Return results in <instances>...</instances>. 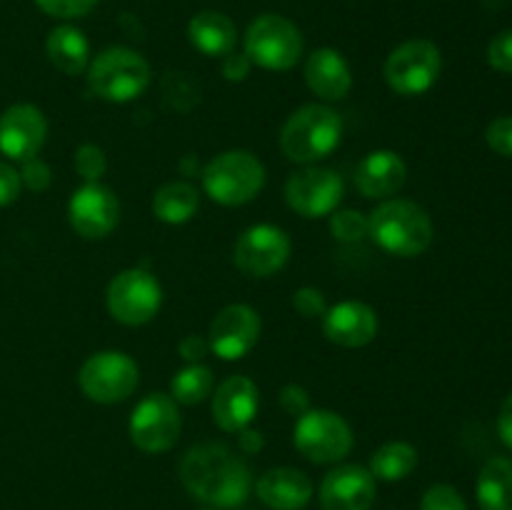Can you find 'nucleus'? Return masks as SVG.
Wrapping results in <instances>:
<instances>
[{"label": "nucleus", "instance_id": "f257e3e1", "mask_svg": "<svg viewBox=\"0 0 512 510\" xmlns=\"http://www.w3.org/2000/svg\"><path fill=\"white\" fill-rule=\"evenodd\" d=\"M178 475L195 500L213 508H238L253 490L245 460L223 443L193 445L180 458Z\"/></svg>", "mask_w": 512, "mask_h": 510}, {"label": "nucleus", "instance_id": "f03ea898", "mask_svg": "<svg viewBox=\"0 0 512 510\" xmlns=\"http://www.w3.org/2000/svg\"><path fill=\"white\" fill-rule=\"evenodd\" d=\"M368 235L385 253L415 258L433 243V220L413 200H385L368 215Z\"/></svg>", "mask_w": 512, "mask_h": 510}, {"label": "nucleus", "instance_id": "7ed1b4c3", "mask_svg": "<svg viewBox=\"0 0 512 510\" xmlns=\"http://www.w3.org/2000/svg\"><path fill=\"white\" fill-rule=\"evenodd\" d=\"M343 138V120L328 105H305L283 125L280 148L293 163L310 165L333 153Z\"/></svg>", "mask_w": 512, "mask_h": 510}, {"label": "nucleus", "instance_id": "20e7f679", "mask_svg": "<svg viewBox=\"0 0 512 510\" xmlns=\"http://www.w3.org/2000/svg\"><path fill=\"white\" fill-rule=\"evenodd\" d=\"M85 73L90 90L108 103H130L150 85L148 60L123 45H113L95 55Z\"/></svg>", "mask_w": 512, "mask_h": 510}, {"label": "nucleus", "instance_id": "39448f33", "mask_svg": "<svg viewBox=\"0 0 512 510\" xmlns=\"http://www.w3.org/2000/svg\"><path fill=\"white\" fill-rule=\"evenodd\" d=\"M265 185V168L248 150H225L203 168V188L220 205H245Z\"/></svg>", "mask_w": 512, "mask_h": 510}, {"label": "nucleus", "instance_id": "423d86ee", "mask_svg": "<svg viewBox=\"0 0 512 510\" xmlns=\"http://www.w3.org/2000/svg\"><path fill=\"white\" fill-rule=\"evenodd\" d=\"M245 55L265 70H290L303 55V33L283 15L265 13L248 25Z\"/></svg>", "mask_w": 512, "mask_h": 510}, {"label": "nucleus", "instance_id": "0eeeda50", "mask_svg": "<svg viewBox=\"0 0 512 510\" xmlns=\"http://www.w3.org/2000/svg\"><path fill=\"white\" fill-rule=\"evenodd\" d=\"M443 70V55L438 45L425 38H413L400 43L385 60V83L398 95L413 98L423 95L438 83Z\"/></svg>", "mask_w": 512, "mask_h": 510}, {"label": "nucleus", "instance_id": "6e6552de", "mask_svg": "<svg viewBox=\"0 0 512 510\" xmlns=\"http://www.w3.org/2000/svg\"><path fill=\"white\" fill-rule=\"evenodd\" d=\"M293 443L310 463H338L353 448V430L333 410L310 408L295 420Z\"/></svg>", "mask_w": 512, "mask_h": 510}, {"label": "nucleus", "instance_id": "1a4fd4ad", "mask_svg": "<svg viewBox=\"0 0 512 510\" xmlns=\"http://www.w3.org/2000/svg\"><path fill=\"white\" fill-rule=\"evenodd\" d=\"M140 370L130 355L120 350H103L90 355L78 373V385L85 398L95 403H123L138 388Z\"/></svg>", "mask_w": 512, "mask_h": 510}, {"label": "nucleus", "instance_id": "9d476101", "mask_svg": "<svg viewBox=\"0 0 512 510\" xmlns=\"http://www.w3.org/2000/svg\"><path fill=\"white\" fill-rule=\"evenodd\" d=\"M180 428H183V420H180L178 403L168 393L145 395L130 413L128 423V433L135 448L150 455L173 448L180 438Z\"/></svg>", "mask_w": 512, "mask_h": 510}, {"label": "nucleus", "instance_id": "9b49d317", "mask_svg": "<svg viewBox=\"0 0 512 510\" xmlns=\"http://www.w3.org/2000/svg\"><path fill=\"white\" fill-rule=\"evenodd\" d=\"M108 313L123 325H143L158 315L163 290L158 278L143 268L120 270L108 285Z\"/></svg>", "mask_w": 512, "mask_h": 510}, {"label": "nucleus", "instance_id": "f8f14e48", "mask_svg": "<svg viewBox=\"0 0 512 510\" xmlns=\"http://www.w3.org/2000/svg\"><path fill=\"white\" fill-rule=\"evenodd\" d=\"M290 258V238L283 228L270 223L250 225L238 238L233 260L240 273L250 278H270Z\"/></svg>", "mask_w": 512, "mask_h": 510}, {"label": "nucleus", "instance_id": "ddd939ff", "mask_svg": "<svg viewBox=\"0 0 512 510\" xmlns=\"http://www.w3.org/2000/svg\"><path fill=\"white\" fill-rule=\"evenodd\" d=\"M285 200L303 218H325L335 213L343 200V180L335 170L310 165L290 175L285 183Z\"/></svg>", "mask_w": 512, "mask_h": 510}, {"label": "nucleus", "instance_id": "4468645a", "mask_svg": "<svg viewBox=\"0 0 512 510\" xmlns=\"http://www.w3.org/2000/svg\"><path fill=\"white\" fill-rule=\"evenodd\" d=\"M260 338V315L250 305L233 303L220 310L208 330V345L218 358L240 360Z\"/></svg>", "mask_w": 512, "mask_h": 510}, {"label": "nucleus", "instance_id": "2eb2a0df", "mask_svg": "<svg viewBox=\"0 0 512 510\" xmlns=\"http://www.w3.org/2000/svg\"><path fill=\"white\" fill-rule=\"evenodd\" d=\"M120 218V203L100 183H85L83 188L75 190L70 195L68 203V220L78 235L88 240H98L110 235V230L118 225Z\"/></svg>", "mask_w": 512, "mask_h": 510}, {"label": "nucleus", "instance_id": "dca6fc26", "mask_svg": "<svg viewBox=\"0 0 512 510\" xmlns=\"http://www.w3.org/2000/svg\"><path fill=\"white\" fill-rule=\"evenodd\" d=\"M48 138V123L40 108L30 103L10 105L0 115V153L8 155L10 160L35 158Z\"/></svg>", "mask_w": 512, "mask_h": 510}, {"label": "nucleus", "instance_id": "f3484780", "mask_svg": "<svg viewBox=\"0 0 512 510\" xmlns=\"http://www.w3.org/2000/svg\"><path fill=\"white\" fill-rule=\"evenodd\" d=\"M323 510H370L378 495L373 473L363 465H338L320 483Z\"/></svg>", "mask_w": 512, "mask_h": 510}, {"label": "nucleus", "instance_id": "a211bd4d", "mask_svg": "<svg viewBox=\"0 0 512 510\" xmlns=\"http://www.w3.org/2000/svg\"><path fill=\"white\" fill-rule=\"evenodd\" d=\"M258 385L245 375H230L228 380L215 388L213 395V420L225 433H240L253 423L258 413Z\"/></svg>", "mask_w": 512, "mask_h": 510}, {"label": "nucleus", "instance_id": "6ab92c4d", "mask_svg": "<svg viewBox=\"0 0 512 510\" xmlns=\"http://www.w3.org/2000/svg\"><path fill=\"white\" fill-rule=\"evenodd\" d=\"M323 333L340 348H363L378 335V315L370 305L343 300L323 315Z\"/></svg>", "mask_w": 512, "mask_h": 510}, {"label": "nucleus", "instance_id": "aec40b11", "mask_svg": "<svg viewBox=\"0 0 512 510\" xmlns=\"http://www.w3.org/2000/svg\"><path fill=\"white\" fill-rule=\"evenodd\" d=\"M405 178H408V168L395 150H373L355 168V185L363 198H393L405 185Z\"/></svg>", "mask_w": 512, "mask_h": 510}, {"label": "nucleus", "instance_id": "412c9836", "mask_svg": "<svg viewBox=\"0 0 512 510\" xmlns=\"http://www.w3.org/2000/svg\"><path fill=\"white\" fill-rule=\"evenodd\" d=\"M260 503L273 510H303L313 498V483L298 468H273L255 483Z\"/></svg>", "mask_w": 512, "mask_h": 510}, {"label": "nucleus", "instance_id": "4be33fe9", "mask_svg": "<svg viewBox=\"0 0 512 510\" xmlns=\"http://www.w3.org/2000/svg\"><path fill=\"white\" fill-rule=\"evenodd\" d=\"M305 83L318 98L343 100L353 88V73L335 48H318L305 63Z\"/></svg>", "mask_w": 512, "mask_h": 510}, {"label": "nucleus", "instance_id": "5701e85b", "mask_svg": "<svg viewBox=\"0 0 512 510\" xmlns=\"http://www.w3.org/2000/svg\"><path fill=\"white\" fill-rule=\"evenodd\" d=\"M188 38L208 58H225L238 43L235 23L218 10H203L188 23Z\"/></svg>", "mask_w": 512, "mask_h": 510}, {"label": "nucleus", "instance_id": "b1692460", "mask_svg": "<svg viewBox=\"0 0 512 510\" xmlns=\"http://www.w3.org/2000/svg\"><path fill=\"white\" fill-rule=\"evenodd\" d=\"M45 50L50 63L65 75H80L90 65V43L83 30L75 25H58L50 30Z\"/></svg>", "mask_w": 512, "mask_h": 510}, {"label": "nucleus", "instance_id": "393cba45", "mask_svg": "<svg viewBox=\"0 0 512 510\" xmlns=\"http://www.w3.org/2000/svg\"><path fill=\"white\" fill-rule=\"evenodd\" d=\"M480 510H512V458H490L475 485Z\"/></svg>", "mask_w": 512, "mask_h": 510}, {"label": "nucleus", "instance_id": "a878e982", "mask_svg": "<svg viewBox=\"0 0 512 510\" xmlns=\"http://www.w3.org/2000/svg\"><path fill=\"white\" fill-rule=\"evenodd\" d=\"M198 190L183 180L165 183L163 188L155 190L153 195V213L155 218L168 225H183L198 213Z\"/></svg>", "mask_w": 512, "mask_h": 510}, {"label": "nucleus", "instance_id": "bb28decb", "mask_svg": "<svg viewBox=\"0 0 512 510\" xmlns=\"http://www.w3.org/2000/svg\"><path fill=\"white\" fill-rule=\"evenodd\" d=\"M415 468H418V450L403 440H393V443H385L375 450L368 470L375 480L398 483V480L408 478Z\"/></svg>", "mask_w": 512, "mask_h": 510}, {"label": "nucleus", "instance_id": "cd10ccee", "mask_svg": "<svg viewBox=\"0 0 512 510\" xmlns=\"http://www.w3.org/2000/svg\"><path fill=\"white\" fill-rule=\"evenodd\" d=\"M210 390H213V373H210L208 365L188 363L170 380V395H173L175 403H203L210 395Z\"/></svg>", "mask_w": 512, "mask_h": 510}, {"label": "nucleus", "instance_id": "c85d7f7f", "mask_svg": "<svg viewBox=\"0 0 512 510\" xmlns=\"http://www.w3.org/2000/svg\"><path fill=\"white\" fill-rule=\"evenodd\" d=\"M330 233L340 243H358L368 235V218L358 210H338L330 213Z\"/></svg>", "mask_w": 512, "mask_h": 510}, {"label": "nucleus", "instance_id": "c756f323", "mask_svg": "<svg viewBox=\"0 0 512 510\" xmlns=\"http://www.w3.org/2000/svg\"><path fill=\"white\" fill-rule=\"evenodd\" d=\"M73 165L85 183H98V180L105 175V170H108V158H105L100 145L85 143L75 150Z\"/></svg>", "mask_w": 512, "mask_h": 510}, {"label": "nucleus", "instance_id": "7c9ffc66", "mask_svg": "<svg viewBox=\"0 0 512 510\" xmlns=\"http://www.w3.org/2000/svg\"><path fill=\"white\" fill-rule=\"evenodd\" d=\"M420 510H468V503L453 485L435 483L420 498Z\"/></svg>", "mask_w": 512, "mask_h": 510}, {"label": "nucleus", "instance_id": "2f4dec72", "mask_svg": "<svg viewBox=\"0 0 512 510\" xmlns=\"http://www.w3.org/2000/svg\"><path fill=\"white\" fill-rule=\"evenodd\" d=\"M95 3H98V0H35V5H38L43 13L60 20L83 18V15H88L90 10L95 8Z\"/></svg>", "mask_w": 512, "mask_h": 510}, {"label": "nucleus", "instance_id": "473e14b6", "mask_svg": "<svg viewBox=\"0 0 512 510\" xmlns=\"http://www.w3.org/2000/svg\"><path fill=\"white\" fill-rule=\"evenodd\" d=\"M485 140H488L490 150L503 158H512V115H500L485 130Z\"/></svg>", "mask_w": 512, "mask_h": 510}, {"label": "nucleus", "instance_id": "72a5a7b5", "mask_svg": "<svg viewBox=\"0 0 512 510\" xmlns=\"http://www.w3.org/2000/svg\"><path fill=\"white\" fill-rule=\"evenodd\" d=\"M293 305H295V310L303 315V318H320V315L328 313V308H330L328 300H325V295L320 293L318 288H310V285L295 290Z\"/></svg>", "mask_w": 512, "mask_h": 510}, {"label": "nucleus", "instance_id": "f704fd0d", "mask_svg": "<svg viewBox=\"0 0 512 510\" xmlns=\"http://www.w3.org/2000/svg\"><path fill=\"white\" fill-rule=\"evenodd\" d=\"M18 173H20V183H23L25 188L33 190V193H43V190L50 188V183H53L50 168L38 158V155L30 160H23V168H20Z\"/></svg>", "mask_w": 512, "mask_h": 510}, {"label": "nucleus", "instance_id": "c9c22d12", "mask_svg": "<svg viewBox=\"0 0 512 510\" xmlns=\"http://www.w3.org/2000/svg\"><path fill=\"white\" fill-rule=\"evenodd\" d=\"M488 63L498 73H512V30L495 35L488 45Z\"/></svg>", "mask_w": 512, "mask_h": 510}, {"label": "nucleus", "instance_id": "e433bc0d", "mask_svg": "<svg viewBox=\"0 0 512 510\" xmlns=\"http://www.w3.org/2000/svg\"><path fill=\"white\" fill-rule=\"evenodd\" d=\"M280 408H283L288 415H293V418H300L303 413H308L310 410L308 390L298 383L285 385V388L280 390Z\"/></svg>", "mask_w": 512, "mask_h": 510}, {"label": "nucleus", "instance_id": "4c0bfd02", "mask_svg": "<svg viewBox=\"0 0 512 510\" xmlns=\"http://www.w3.org/2000/svg\"><path fill=\"white\" fill-rule=\"evenodd\" d=\"M20 173L8 163H0V208L18 200L20 195Z\"/></svg>", "mask_w": 512, "mask_h": 510}, {"label": "nucleus", "instance_id": "58836bf2", "mask_svg": "<svg viewBox=\"0 0 512 510\" xmlns=\"http://www.w3.org/2000/svg\"><path fill=\"white\" fill-rule=\"evenodd\" d=\"M208 350H210L208 338H203V335H185L178 345L180 358L188 360V363H200V360L208 355Z\"/></svg>", "mask_w": 512, "mask_h": 510}, {"label": "nucleus", "instance_id": "ea45409f", "mask_svg": "<svg viewBox=\"0 0 512 510\" xmlns=\"http://www.w3.org/2000/svg\"><path fill=\"white\" fill-rule=\"evenodd\" d=\"M250 58L245 53H228L223 58V75L225 80H233V83H238V80H245L250 73Z\"/></svg>", "mask_w": 512, "mask_h": 510}, {"label": "nucleus", "instance_id": "a19ab883", "mask_svg": "<svg viewBox=\"0 0 512 510\" xmlns=\"http://www.w3.org/2000/svg\"><path fill=\"white\" fill-rule=\"evenodd\" d=\"M498 435L505 445L512 450V393L505 398L503 408L498 415Z\"/></svg>", "mask_w": 512, "mask_h": 510}, {"label": "nucleus", "instance_id": "79ce46f5", "mask_svg": "<svg viewBox=\"0 0 512 510\" xmlns=\"http://www.w3.org/2000/svg\"><path fill=\"white\" fill-rule=\"evenodd\" d=\"M263 445H265L263 433H258V430H248V428L240 430V438H238L240 453L255 455V453H260V450H263Z\"/></svg>", "mask_w": 512, "mask_h": 510}, {"label": "nucleus", "instance_id": "37998d69", "mask_svg": "<svg viewBox=\"0 0 512 510\" xmlns=\"http://www.w3.org/2000/svg\"><path fill=\"white\" fill-rule=\"evenodd\" d=\"M203 510H215V508H203Z\"/></svg>", "mask_w": 512, "mask_h": 510}]
</instances>
